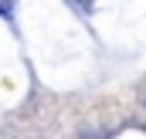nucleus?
Instances as JSON below:
<instances>
[{
    "mask_svg": "<svg viewBox=\"0 0 146 139\" xmlns=\"http://www.w3.org/2000/svg\"><path fill=\"white\" fill-rule=\"evenodd\" d=\"M0 14H3V17H10V0H0Z\"/></svg>",
    "mask_w": 146,
    "mask_h": 139,
    "instance_id": "nucleus-1",
    "label": "nucleus"
}]
</instances>
